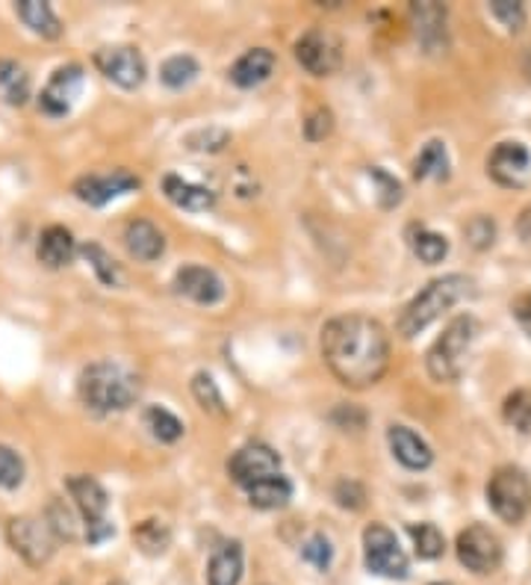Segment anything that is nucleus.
<instances>
[{"mask_svg": "<svg viewBox=\"0 0 531 585\" xmlns=\"http://www.w3.org/2000/svg\"><path fill=\"white\" fill-rule=\"evenodd\" d=\"M322 358L340 385L354 390L372 388L390 364V335L378 319L345 314L322 328Z\"/></svg>", "mask_w": 531, "mask_h": 585, "instance_id": "obj_1", "label": "nucleus"}, {"mask_svg": "<svg viewBox=\"0 0 531 585\" xmlns=\"http://www.w3.org/2000/svg\"><path fill=\"white\" fill-rule=\"evenodd\" d=\"M80 399L89 412L112 414L128 412L142 394V381L133 370L119 361H94L80 373Z\"/></svg>", "mask_w": 531, "mask_h": 585, "instance_id": "obj_2", "label": "nucleus"}, {"mask_svg": "<svg viewBox=\"0 0 531 585\" xmlns=\"http://www.w3.org/2000/svg\"><path fill=\"white\" fill-rule=\"evenodd\" d=\"M470 292L472 281L467 276L434 278L420 296H413V299L408 301V308L402 310V317L395 323L399 335L411 340V337H417L420 331H425L443 310H449L454 301H461L463 296H470Z\"/></svg>", "mask_w": 531, "mask_h": 585, "instance_id": "obj_3", "label": "nucleus"}, {"mask_svg": "<svg viewBox=\"0 0 531 585\" xmlns=\"http://www.w3.org/2000/svg\"><path fill=\"white\" fill-rule=\"evenodd\" d=\"M472 340H475V319L467 317V314L454 317L429 349L425 364H429L431 379L440 381V385H452V381L461 379Z\"/></svg>", "mask_w": 531, "mask_h": 585, "instance_id": "obj_4", "label": "nucleus"}, {"mask_svg": "<svg viewBox=\"0 0 531 585\" xmlns=\"http://www.w3.org/2000/svg\"><path fill=\"white\" fill-rule=\"evenodd\" d=\"M69 488L74 506H78L80 517H83V526H87V542L89 544H101L107 538L116 535V526L110 524L107 517V508H110V494L103 490V485L92 476H69Z\"/></svg>", "mask_w": 531, "mask_h": 585, "instance_id": "obj_5", "label": "nucleus"}, {"mask_svg": "<svg viewBox=\"0 0 531 585\" xmlns=\"http://www.w3.org/2000/svg\"><path fill=\"white\" fill-rule=\"evenodd\" d=\"M488 503L505 524H520L531 508V483L520 467H499L488 483Z\"/></svg>", "mask_w": 531, "mask_h": 585, "instance_id": "obj_6", "label": "nucleus"}, {"mask_svg": "<svg viewBox=\"0 0 531 585\" xmlns=\"http://www.w3.org/2000/svg\"><path fill=\"white\" fill-rule=\"evenodd\" d=\"M363 559H367V568L378 577H408V556L399 547V538L384 524H369L363 529Z\"/></svg>", "mask_w": 531, "mask_h": 585, "instance_id": "obj_7", "label": "nucleus"}, {"mask_svg": "<svg viewBox=\"0 0 531 585\" xmlns=\"http://www.w3.org/2000/svg\"><path fill=\"white\" fill-rule=\"evenodd\" d=\"M7 538L9 544H12V551H16L27 565H33V568H39V565H44V562L51 559L53 544H57L51 526L30 515L12 517L7 526Z\"/></svg>", "mask_w": 531, "mask_h": 585, "instance_id": "obj_8", "label": "nucleus"}, {"mask_svg": "<svg viewBox=\"0 0 531 585\" xmlns=\"http://www.w3.org/2000/svg\"><path fill=\"white\" fill-rule=\"evenodd\" d=\"M458 559L472 574H493L502 565V542L488 526L472 524L458 535Z\"/></svg>", "mask_w": 531, "mask_h": 585, "instance_id": "obj_9", "label": "nucleus"}, {"mask_svg": "<svg viewBox=\"0 0 531 585\" xmlns=\"http://www.w3.org/2000/svg\"><path fill=\"white\" fill-rule=\"evenodd\" d=\"M228 474L237 485L251 488V485L263 483L269 476L281 474V456L263 440H251V444L233 453V458L228 462Z\"/></svg>", "mask_w": 531, "mask_h": 585, "instance_id": "obj_10", "label": "nucleus"}, {"mask_svg": "<svg viewBox=\"0 0 531 585\" xmlns=\"http://www.w3.org/2000/svg\"><path fill=\"white\" fill-rule=\"evenodd\" d=\"M295 60L313 78H328V75H334L340 69L343 48H340V39L334 33H328V30H308L295 42Z\"/></svg>", "mask_w": 531, "mask_h": 585, "instance_id": "obj_11", "label": "nucleus"}, {"mask_svg": "<svg viewBox=\"0 0 531 585\" xmlns=\"http://www.w3.org/2000/svg\"><path fill=\"white\" fill-rule=\"evenodd\" d=\"M94 66L107 80L121 89H137L146 80V60L133 44H112L94 53Z\"/></svg>", "mask_w": 531, "mask_h": 585, "instance_id": "obj_12", "label": "nucleus"}, {"mask_svg": "<svg viewBox=\"0 0 531 585\" xmlns=\"http://www.w3.org/2000/svg\"><path fill=\"white\" fill-rule=\"evenodd\" d=\"M142 187L137 175L128 169H116L107 175H83L74 181V196L89 207L110 205L112 198L124 196V192H137Z\"/></svg>", "mask_w": 531, "mask_h": 585, "instance_id": "obj_13", "label": "nucleus"}, {"mask_svg": "<svg viewBox=\"0 0 531 585\" xmlns=\"http://www.w3.org/2000/svg\"><path fill=\"white\" fill-rule=\"evenodd\" d=\"M80 89H83V69L80 66H62V69L53 71V78L48 80V87L42 89L39 96V110L51 119H60V116H69L74 101L80 98Z\"/></svg>", "mask_w": 531, "mask_h": 585, "instance_id": "obj_14", "label": "nucleus"}, {"mask_svg": "<svg viewBox=\"0 0 531 585\" xmlns=\"http://www.w3.org/2000/svg\"><path fill=\"white\" fill-rule=\"evenodd\" d=\"M531 172V155L523 142H499L488 157V175L502 187L520 190Z\"/></svg>", "mask_w": 531, "mask_h": 585, "instance_id": "obj_15", "label": "nucleus"}, {"mask_svg": "<svg viewBox=\"0 0 531 585\" xmlns=\"http://www.w3.org/2000/svg\"><path fill=\"white\" fill-rule=\"evenodd\" d=\"M174 290L198 305H216L224 296L222 278L207 267H183L174 276Z\"/></svg>", "mask_w": 531, "mask_h": 585, "instance_id": "obj_16", "label": "nucleus"}, {"mask_svg": "<svg viewBox=\"0 0 531 585\" xmlns=\"http://www.w3.org/2000/svg\"><path fill=\"white\" fill-rule=\"evenodd\" d=\"M387 440H390L395 462L408 467V470H425L434 462V453H431L429 444L408 426H390Z\"/></svg>", "mask_w": 531, "mask_h": 585, "instance_id": "obj_17", "label": "nucleus"}, {"mask_svg": "<svg viewBox=\"0 0 531 585\" xmlns=\"http://www.w3.org/2000/svg\"><path fill=\"white\" fill-rule=\"evenodd\" d=\"M74 255H78V246H74V237H71L69 228H62V225L44 228L42 237H39V246H36V258H39L42 267L48 269L69 267Z\"/></svg>", "mask_w": 531, "mask_h": 585, "instance_id": "obj_18", "label": "nucleus"}, {"mask_svg": "<svg viewBox=\"0 0 531 585\" xmlns=\"http://www.w3.org/2000/svg\"><path fill=\"white\" fill-rule=\"evenodd\" d=\"M417 36L422 48L429 53H438L445 48V7L440 3H413L411 9Z\"/></svg>", "mask_w": 531, "mask_h": 585, "instance_id": "obj_19", "label": "nucleus"}, {"mask_svg": "<svg viewBox=\"0 0 531 585\" xmlns=\"http://www.w3.org/2000/svg\"><path fill=\"white\" fill-rule=\"evenodd\" d=\"M124 246L137 260L142 264H151V260L163 258L166 251V237L160 234V228L146 219H133V222L124 228Z\"/></svg>", "mask_w": 531, "mask_h": 585, "instance_id": "obj_20", "label": "nucleus"}, {"mask_svg": "<svg viewBox=\"0 0 531 585\" xmlns=\"http://www.w3.org/2000/svg\"><path fill=\"white\" fill-rule=\"evenodd\" d=\"M274 69V53L269 48H251L233 62L231 69V80L240 89H254L260 87L263 80H269Z\"/></svg>", "mask_w": 531, "mask_h": 585, "instance_id": "obj_21", "label": "nucleus"}, {"mask_svg": "<svg viewBox=\"0 0 531 585\" xmlns=\"http://www.w3.org/2000/svg\"><path fill=\"white\" fill-rule=\"evenodd\" d=\"M163 192L172 205L183 207L189 214H204L216 205V192L207 190V187H198V184L183 181L180 175H166L163 178Z\"/></svg>", "mask_w": 531, "mask_h": 585, "instance_id": "obj_22", "label": "nucleus"}, {"mask_svg": "<svg viewBox=\"0 0 531 585\" xmlns=\"http://www.w3.org/2000/svg\"><path fill=\"white\" fill-rule=\"evenodd\" d=\"M240 579H242V544L224 542L222 547L210 556V565H207V583L240 585Z\"/></svg>", "mask_w": 531, "mask_h": 585, "instance_id": "obj_23", "label": "nucleus"}, {"mask_svg": "<svg viewBox=\"0 0 531 585\" xmlns=\"http://www.w3.org/2000/svg\"><path fill=\"white\" fill-rule=\"evenodd\" d=\"M16 12L36 36H42V39H60L62 36L60 18L51 9V3H44V0H18Z\"/></svg>", "mask_w": 531, "mask_h": 585, "instance_id": "obj_24", "label": "nucleus"}, {"mask_svg": "<svg viewBox=\"0 0 531 585\" xmlns=\"http://www.w3.org/2000/svg\"><path fill=\"white\" fill-rule=\"evenodd\" d=\"M249 490V503L254 508H263V512H272V508H283L292 499V485L287 476H269L263 483L251 485Z\"/></svg>", "mask_w": 531, "mask_h": 585, "instance_id": "obj_25", "label": "nucleus"}, {"mask_svg": "<svg viewBox=\"0 0 531 585\" xmlns=\"http://www.w3.org/2000/svg\"><path fill=\"white\" fill-rule=\"evenodd\" d=\"M133 544L146 556H163L169 551V544H172V533H169V526L163 520L151 517V520H142V524L133 526Z\"/></svg>", "mask_w": 531, "mask_h": 585, "instance_id": "obj_26", "label": "nucleus"}, {"mask_svg": "<svg viewBox=\"0 0 531 585\" xmlns=\"http://www.w3.org/2000/svg\"><path fill=\"white\" fill-rule=\"evenodd\" d=\"M413 178L422 181V178H449V151L440 139H431L429 146L422 148L417 163H413Z\"/></svg>", "mask_w": 531, "mask_h": 585, "instance_id": "obj_27", "label": "nucleus"}, {"mask_svg": "<svg viewBox=\"0 0 531 585\" xmlns=\"http://www.w3.org/2000/svg\"><path fill=\"white\" fill-rule=\"evenodd\" d=\"M0 92L7 96L12 107H21L30 98V78H27L24 66L16 60H0Z\"/></svg>", "mask_w": 531, "mask_h": 585, "instance_id": "obj_28", "label": "nucleus"}, {"mask_svg": "<svg viewBox=\"0 0 531 585\" xmlns=\"http://www.w3.org/2000/svg\"><path fill=\"white\" fill-rule=\"evenodd\" d=\"M411 249L422 264H440L449 255V240H445L443 234L429 231V228H413Z\"/></svg>", "mask_w": 531, "mask_h": 585, "instance_id": "obj_29", "label": "nucleus"}, {"mask_svg": "<svg viewBox=\"0 0 531 585\" xmlns=\"http://www.w3.org/2000/svg\"><path fill=\"white\" fill-rule=\"evenodd\" d=\"M80 255L92 264L94 276H98V281H101L103 287H119L121 269L119 264L112 260L110 251L101 249L98 242H83V246H80Z\"/></svg>", "mask_w": 531, "mask_h": 585, "instance_id": "obj_30", "label": "nucleus"}, {"mask_svg": "<svg viewBox=\"0 0 531 585\" xmlns=\"http://www.w3.org/2000/svg\"><path fill=\"white\" fill-rule=\"evenodd\" d=\"M408 535L413 538V551L420 559H440L445 551L443 533L434 524H411Z\"/></svg>", "mask_w": 531, "mask_h": 585, "instance_id": "obj_31", "label": "nucleus"}, {"mask_svg": "<svg viewBox=\"0 0 531 585\" xmlns=\"http://www.w3.org/2000/svg\"><path fill=\"white\" fill-rule=\"evenodd\" d=\"M160 78L169 89H183L189 87L192 80L198 78V62L187 53H178V57H169L163 62V69H160Z\"/></svg>", "mask_w": 531, "mask_h": 585, "instance_id": "obj_32", "label": "nucleus"}, {"mask_svg": "<svg viewBox=\"0 0 531 585\" xmlns=\"http://www.w3.org/2000/svg\"><path fill=\"white\" fill-rule=\"evenodd\" d=\"M146 423L148 429H151V435H154L157 440H163V444H174V440L183 435V423H180L172 412L160 408V405H151V408H148Z\"/></svg>", "mask_w": 531, "mask_h": 585, "instance_id": "obj_33", "label": "nucleus"}, {"mask_svg": "<svg viewBox=\"0 0 531 585\" xmlns=\"http://www.w3.org/2000/svg\"><path fill=\"white\" fill-rule=\"evenodd\" d=\"M502 414H505L508 426H514L523 435H531V390H517V394L508 396Z\"/></svg>", "mask_w": 531, "mask_h": 585, "instance_id": "obj_34", "label": "nucleus"}, {"mask_svg": "<svg viewBox=\"0 0 531 585\" xmlns=\"http://www.w3.org/2000/svg\"><path fill=\"white\" fill-rule=\"evenodd\" d=\"M44 524L51 526L53 538H66V542H74V538H78L74 515H71V508H66V503H62V499H53L51 506H48Z\"/></svg>", "mask_w": 531, "mask_h": 585, "instance_id": "obj_35", "label": "nucleus"}, {"mask_svg": "<svg viewBox=\"0 0 531 585\" xmlns=\"http://www.w3.org/2000/svg\"><path fill=\"white\" fill-rule=\"evenodd\" d=\"M192 396L198 399V405L210 414H224V399L216 388V381L210 373H196V379H192Z\"/></svg>", "mask_w": 531, "mask_h": 585, "instance_id": "obj_36", "label": "nucleus"}, {"mask_svg": "<svg viewBox=\"0 0 531 585\" xmlns=\"http://www.w3.org/2000/svg\"><path fill=\"white\" fill-rule=\"evenodd\" d=\"M21 483H24V458L12 447L0 444V488L16 490Z\"/></svg>", "mask_w": 531, "mask_h": 585, "instance_id": "obj_37", "label": "nucleus"}, {"mask_svg": "<svg viewBox=\"0 0 531 585\" xmlns=\"http://www.w3.org/2000/svg\"><path fill=\"white\" fill-rule=\"evenodd\" d=\"M301 559L310 562L317 571H328L331 568V559H334V547H331V542H328L325 535L317 533L301 547Z\"/></svg>", "mask_w": 531, "mask_h": 585, "instance_id": "obj_38", "label": "nucleus"}, {"mask_svg": "<svg viewBox=\"0 0 531 585\" xmlns=\"http://www.w3.org/2000/svg\"><path fill=\"white\" fill-rule=\"evenodd\" d=\"M369 178L378 184V201H381L384 210H390V207H395L402 201V184L395 181L393 175H387L384 169L372 166V169H369Z\"/></svg>", "mask_w": 531, "mask_h": 585, "instance_id": "obj_39", "label": "nucleus"}, {"mask_svg": "<svg viewBox=\"0 0 531 585\" xmlns=\"http://www.w3.org/2000/svg\"><path fill=\"white\" fill-rule=\"evenodd\" d=\"M331 130H334V112L325 110V107H317L304 121V137L310 142H322Z\"/></svg>", "mask_w": 531, "mask_h": 585, "instance_id": "obj_40", "label": "nucleus"}, {"mask_svg": "<svg viewBox=\"0 0 531 585\" xmlns=\"http://www.w3.org/2000/svg\"><path fill=\"white\" fill-rule=\"evenodd\" d=\"M490 12H493L511 33H517L525 21L523 3H514V0H493V3H490Z\"/></svg>", "mask_w": 531, "mask_h": 585, "instance_id": "obj_41", "label": "nucleus"}, {"mask_svg": "<svg viewBox=\"0 0 531 585\" xmlns=\"http://www.w3.org/2000/svg\"><path fill=\"white\" fill-rule=\"evenodd\" d=\"M228 130H196V133H189L187 137V146L192 148V151H222L224 146H228Z\"/></svg>", "mask_w": 531, "mask_h": 585, "instance_id": "obj_42", "label": "nucleus"}, {"mask_svg": "<svg viewBox=\"0 0 531 585\" xmlns=\"http://www.w3.org/2000/svg\"><path fill=\"white\" fill-rule=\"evenodd\" d=\"M467 237H470V242L475 249H488L490 242H493V237H497V225H493V219H488V216H475V219L467 225Z\"/></svg>", "mask_w": 531, "mask_h": 585, "instance_id": "obj_43", "label": "nucleus"}, {"mask_svg": "<svg viewBox=\"0 0 531 585\" xmlns=\"http://www.w3.org/2000/svg\"><path fill=\"white\" fill-rule=\"evenodd\" d=\"M334 499L343 508H363V503H367V490H363V485L354 483V479H343V483H337Z\"/></svg>", "mask_w": 531, "mask_h": 585, "instance_id": "obj_44", "label": "nucleus"}, {"mask_svg": "<svg viewBox=\"0 0 531 585\" xmlns=\"http://www.w3.org/2000/svg\"><path fill=\"white\" fill-rule=\"evenodd\" d=\"M511 314H514V319L520 323V328H523L525 335L531 337V292L520 296V299L511 305Z\"/></svg>", "mask_w": 531, "mask_h": 585, "instance_id": "obj_45", "label": "nucleus"}, {"mask_svg": "<svg viewBox=\"0 0 531 585\" xmlns=\"http://www.w3.org/2000/svg\"><path fill=\"white\" fill-rule=\"evenodd\" d=\"M517 234H520L525 242H531V205L525 207L523 214H520V219H517Z\"/></svg>", "mask_w": 531, "mask_h": 585, "instance_id": "obj_46", "label": "nucleus"}, {"mask_svg": "<svg viewBox=\"0 0 531 585\" xmlns=\"http://www.w3.org/2000/svg\"><path fill=\"white\" fill-rule=\"evenodd\" d=\"M431 585H452V583H431Z\"/></svg>", "mask_w": 531, "mask_h": 585, "instance_id": "obj_47", "label": "nucleus"}]
</instances>
